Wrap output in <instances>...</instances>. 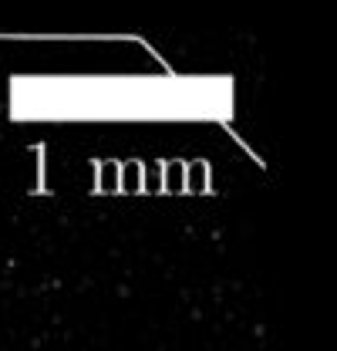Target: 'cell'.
<instances>
[{
    "mask_svg": "<svg viewBox=\"0 0 337 351\" xmlns=\"http://www.w3.org/2000/svg\"><path fill=\"white\" fill-rule=\"evenodd\" d=\"M186 189L189 193H206L210 189V166L206 159H196L186 166Z\"/></svg>",
    "mask_w": 337,
    "mask_h": 351,
    "instance_id": "cell-1",
    "label": "cell"
},
{
    "mask_svg": "<svg viewBox=\"0 0 337 351\" xmlns=\"http://www.w3.org/2000/svg\"><path fill=\"white\" fill-rule=\"evenodd\" d=\"M142 162L138 159H132V162H122L118 166V189L122 193H138L142 189Z\"/></svg>",
    "mask_w": 337,
    "mask_h": 351,
    "instance_id": "cell-2",
    "label": "cell"
},
{
    "mask_svg": "<svg viewBox=\"0 0 337 351\" xmlns=\"http://www.w3.org/2000/svg\"><path fill=\"white\" fill-rule=\"evenodd\" d=\"M162 186H166L168 193H182V189H186V162H179V159L166 162V169H162Z\"/></svg>",
    "mask_w": 337,
    "mask_h": 351,
    "instance_id": "cell-3",
    "label": "cell"
},
{
    "mask_svg": "<svg viewBox=\"0 0 337 351\" xmlns=\"http://www.w3.org/2000/svg\"><path fill=\"white\" fill-rule=\"evenodd\" d=\"M98 189L101 193H118V162H112V159L98 162Z\"/></svg>",
    "mask_w": 337,
    "mask_h": 351,
    "instance_id": "cell-4",
    "label": "cell"
}]
</instances>
